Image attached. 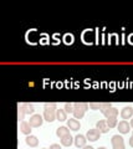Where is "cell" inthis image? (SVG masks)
<instances>
[{
    "label": "cell",
    "instance_id": "7402d4cb",
    "mask_svg": "<svg viewBox=\"0 0 133 149\" xmlns=\"http://www.w3.org/2000/svg\"><path fill=\"white\" fill-rule=\"evenodd\" d=\"M49 149H61V147L58 144H52V146H50Z\"/></svg>",
    "mask_w": 133,
    "mask_h": 149
},
{
    "label": "cell",
    "instance_id": "4316f807",
    "mask_svg": "<svg viewBox=\"0 0 133 149\" xmlns=\"http://www.w3.org/2000/svg\"><path fill=\"white\" fill-rule=\"evenodd\" d=\"M42 149H46V148H42Z\"/></svg>",
    "mask_w": 133,
    "mask_h": 149
},
{
    "label": "cell",
    "instance_id": "52a82bcc",
    "mask_svg": "<svg viewBox=\"0 0 133 149\" xmlns=\"http://www.w3.org/2000/svg\"><path fill=\"white\" fill-rule=\"evenodd\" d=\"M118 130H120V133L122 134H127V133H130V127H131V124L127 122V120H122V122L118 123Z\"/></svg>",
    "mask_w": 133,
    "mask_h": 149
},
{
    "label": "cell",
    "instance_id": "e0dca14e",
    "mask_svg": "<svg viewBox=\"0 0 133 149\" xmlns=\"http://www.w3.org/2000/svg\"><path fill=\"white\" fill-rule=\"evenodd\" d=\"M72 142H73V139L71 137V134H70V136H66V137L61 138V144L63 147H70L72 144Z\"/></svg>",
    "mask_w": 133,
    "mask_h": 149
},
{
    "label": "cell",
    "instance_id": "277c9868",
    "mask_svg": "<svg viewBox=\"0 0 133 149\" xmlns=\"http://www.w3.org/2000/svg\"><path fill=\"white\" fill-rule=\"evenodd\" d=\"M111 143H112V147L113 149H126V146H125V141L121 136H113L112 139H111Z\"/></svg>",
    "mask_w": 133,
    "mask_h": 149
},
{
    "label": "cell",
    "instance_id": "44dd1931",
    "mask_svg": "<svg viewBox=\"0 0 133 149\" xmlns=\"http://www.w3.org/2000/svg\"><path fill=\"white\" fill-rule=\"evenodd\" d=\"M101 104H102V103H90V108L91 109H100Z\"/></svg>",
    "mask_w": 133,
    "mask_h": 149
},
{
    "label": "cell",
    "instance_id": "7c38bea8",
    "mask_svg": "<svg viewBox=\"0 0 133 149\" xmlns=\"http://www.w3.org/2000/svg\"><path fill=\"white\" fill-rule=\"evenodd\" d=\"M67 127L70 128L71 130H79L80 127H81V124H80V122L77 119H68L67 120Z\"/></svg>",
    "mask_w": 133,
    "mask_h": 149
},
{
    "label": "cell",
    "instance_id": "6da1fadb",
    "mask_svg": "<svg viewBox=\"0 0 133 149\" xmlns=\"http://www.w3.org/2000/svg\"><path fill=\"white\" fill-rule=\"evenodd\" d=\"M56 104L55 103H46L45 104V111H44V119L47 122H54L56 119Z\"/></svg>",
    "mask_w": 133,
    "mask_h": 149
},
{
    "label": "cell",
    "instance_id": "603a6c76",
    "mask_svg": "<svg viewBox=\"0 0 133 149\" xmlns=\"http://www.w3.org/2000/svg\"><path fill=\"white\" fill-rule=\"evenodd\" d=\"M130 146H131V147H133V136L130 138Z\"/></svg>",
    "mask_w": 133,
    "mask_h": 149
},
{
    "label": "cell",
    "instance_id": "4fadbf2b",
    "mask_svg": "<svg viewBox=\"0 0 133 149\" xmlns=\"http://www.w3.org/2000/svg\"><path fill=\"white\" fill-rule=\"evenodd\" d=\"M56 136L58 138H63V137H66V136H70V128H67V127H60V128H57Z\"/></svg>",
    "mask_w": 133,
    "mask_h": 149
},
{
    "label": "cell",
    "instance_id": "484cf974",
    "mask_svg": "<svg viewBox=\"0 0 133 149\" xmlns=\"http://www.w3.org/2000/svg\"><path fill=\"white\" fill-rule=\"evenodd\" d=\"M98 149H106V148H104V147H101V148H98Z\"/></svg>",
    "mask_w": 133,
    "mask_h": 149
},
{
    "label": "cell",
    "instance_id": "5bb4252c",
    "mask_svg": "<svg viewBox=\"0 0 133 149\" xmlns=\"http://www.w3.org/2000/svg\"><path fill=\"white\" fill-rule=\"evenodd\" d=\"M103 114H104V117L106 118H116L118 116V109L114 108V107H111V108L107 109Z\"/></svg>",
    "mask_w": 133,
    "mask_h": 149
},
{
    "label": "cell",
    "instance_id": "8fae6325",
    "mask_svg": "<svg viewBox=\"0 0 133 149\" xmlns=\"http://www.w3.org/2000/svg\"><path fill=\"white\" fill-rule=\"evenodd\" d=\"M25 142H26L27 146H30V147L35 148V147H38V144H39V139L36 138L35 136H31V134H30V136H27V137H26Z\"/></svg>",
    "mask_w": 133,
    "mask_h": 149
},
{
    "label": "cell",
    "instance_id": "9c48e42d",
    "mask_svg": "<svg viewBox=\"0 0 133 149\" xmlns=\"http://www.w3.org/2000/svg\"><path fill=\"white\" fill-rule=\"evenodd\" d=\"M86 142H87V138L82 134H77L76 138H75V146L77 148H81V147H85L86 146Z\"/></svg>",
    "mask_w": 133,
    "mask_h": 149
},
{
    "label": "cell",
    "instance_id": "8992f818",
    "mask_svg": "<svg viewBox=\"0 0 133 149\" xmlns=\"http://www.w3.org/2000/svg\"><path fill=\"white\" fill-rule=\"evenodd\" d=\"M100 136H101V133H100L98 129H90L86 134V138L91 142H96V141L100 139Z\"/></svg>",
    "mask_w": 133,
    "mask_h": 149
},
{
    "label": "cell",
    "instance_id": "3957f363",
    "mask_svg": "<svg viewBox=\"0 0 133 149\" xmlns=\"http://www.w3.org/2000/svg\"><path fill=\"white\" fill-rule=\"evenodd\" d=\"M34 106L30 103H22L19 107V119H24L25 114H33L34 113Z\"/></svg>",
    "mask_w": 133,
    "mask_h": 149
},
{
    "label": "cell",
    "instance_id": "ffe728a7",
    "mask_svg": "<svg viewBox=\"0 0 133 149\" xmlns=\"http://www.w3.org/2000/svg\"><path fill=\"white\" fill-rule=\"evenodd\" d=\"M66 111V113H73V104L71 103H66L65 104V108H63Z\"/></svg>",
    "mask_w": 133,
    "mask_h": 149
},
{
    "label": "cell",
    "instance_id": "83f0119b",
    "mask_svg": "<svg viewBox=\"0 0 133 149\" xmlns=\"http://www.w3.org/2000/svg\"><path fill=\"white\" fill-rule=\"evenodd\" d=\"M132 136H133V134H132Z\"/></svg>",
    "mask_w": 133,
    "mask_h": 149
},
{
    "label": "cell",
    "instance_id": "5b68a950",
    "mask_svg": "<svg viewBox=\"0 0 133 149\" xmlns=\"http://www.w3.org/2000/svg\"><path fill=\"white\" fill-rule=\"evenodd\" d=\"M42 122H44V118L41 117L40 114H33L31 116V118H30V125L31 127H34V128H38V127H40L41 124H42Z\"/></svg>",
    "mask_w": 133,
    "mask_h": 149
},
{
    "label": "cell",
    "instance_id": "ba28073f",
    "mask_svg": "<svg viewBox=\"0 0 133 149\" xmlns=\"http://www.w3.org/2000/svg\"><path fill=\"white\" fill-rule=\"evenodd\" d=\"M96 129H98L100 133H107L109 130V127L107 125L106 120H98V122L96 123Z\"/></svg>",
    "mask_w": 133,
    "mask_h": 149
},
{
    "label": "cell",
    "instance_id": "d4e9b609",
    "mask_svg": "<svg viewBox=\"0 0 133 149\" xmlns=\"http://www.w3.org/2000/svg\"><path fill=\"white\" fill-rule=\"evenodd\" d=\"M130 124H131V127H132V128H133V119H132V120H131V123H130Z\"/></svg>",
    "mask_w": 133,
    "mask_h": 149
},
{
    "label": "cell",
    "instance_id": "7a4b0ae2",
    "mask_svg": "<svg viewBox=\"0 0 133 149\" xmlns=\"http://www.w3.org/2000/svg\"><path fill=\"white\" fill-rule=\"evenodd\" d=\"M88 109V104L87 103H75L73 104V117L76 119H81L85 116V112Z\"/></svg>",
    "mask_w": 133,
    "mask_h": 149
},
{
    "label": "cell",
    "instance_id": "ac0fdd59",
    "mask_svg": "<svg viewBox=\"0 0 133 149\" xmlns=\"http://www.w3.org/2000/svg\"><path fill=\"white\" fill-rule=\"evenodd\" d=\"M106 123L109 128H114V127H117L118 123H117V119L116 118H107L106 119Z\"/></svg>",
    "mask_w": 133,
    "mask_h": 149
},
{
    "label": "cell",
    "instance_id": "cb8c5ba5",
    "mask_svg": "<svg viewBox=\"0 0 133 149\" xmlns=\"http://www.w3.org/2000/svg\"><path fill=\"white\" fill-rule=\"evenodd\" d=\"M84 149H93V148L91 147V146H85V147H84Z\"/></svg>",
    "mask_w": 133,
    "mask_h": 149
},
{
    "label": "cell",
    "instance_id": "2e32d148",
    "mask_svg": "<svg viewBox=\"0 0 133 149\" xmlns=\"http://www.w3.org/2000/svg\"><path fill=\"white\" fill-rule=\"evenodd\" d=\"M56 118L57 120H60V122H63V120L67 119V113L65 109H57L56 112Z\"/></svg>",
    "mask_w": 133,
    "mask_h": 149
},
{
    "label": "cell",
    "instance_id": "9a60e30c",
    "mask_svg": "<svg viewBox=\"0 0 133 149\" xmlns=\"http://www.w3.org/2000/svg\"><path fill=\"white\" fill-rule=\"evenodd\" d=\"M20 130H21V133H24V134H26V136H29V134L31 133V125H30V123L29 122H21Z\"/></svg>",
    "mask_w": 133,
    "mask_h": 149
},
{
    "label": "cell",
    "instance_id": "30bf717a",
    "mask_svg": "<svg viewBox=\"0 0 133 149\" xmlns=\"http://www.w3.org/2000/svg\"><path fill=\"white\" fill-rule=\"evenodd\" d=\"M133 116V108L132 107H125L122 111H121V117L123 119H130Z\"/></svg>",
    "mask_w": 133,
    "mask_h": 149
},
{
    "label": "cell",
    "instance_id": "d6986e66",
    "mask_svg": "<svg viewBox=\"0 0 133 149\" xmlns=\"http://www.w3.org/2000/svg\"><path fill=\"white\" fill-rule=\"evenodd\" d=\"M111 104H109V103H102V104H101V108H100V111L101 112H102V113H104V112H106L107 109H109V108H111Z\"/></svg>",
    "mask_w": 133,
    "mask_h": 149
}]
</instances>
